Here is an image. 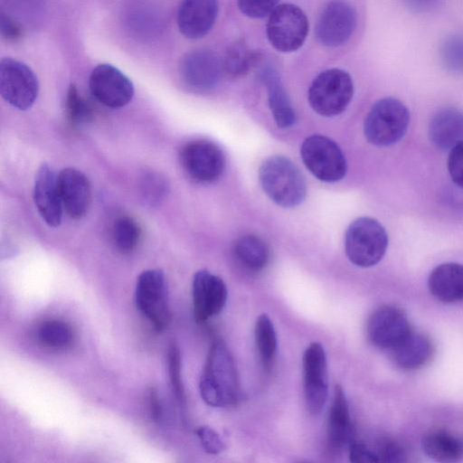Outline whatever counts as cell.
Returning <instances> with one entry per match:
<instances>
[{"instance_id": "cell-12", "label": "cell", "mask_w": 463, "mask_h": 463, "mask_svg": "<svg viewBox=\"0 0 463 463\" xmlns=\"http://www.w3.org/2000/svg\"><path fill=\"white\" fill-rule=\"evenodd\" d=\"M304 393L311 414L319 413L327 399L328 380L326 356L323 345L311 343L303 354Z\"/></svg>"}, {"instance_id": "cell-37", "label": "cell", "mask_w": 463, "mask_h": 463, "mask_svg": "<svg viewBox=\"0 0 463 463\" xmlns=\"http://www.w3.org/2000/svg\"><path fill=\"white\" fill-rule=\"evenodd\" d=\"M448 170L452 181L463 188V140L450 149Z\"/></svg>"}, {"instance_id": "cell-2", "label": "cell", "mask_w": 463, "mask_h": 463, "mask_svg": "<svg viewBox=\"0 0 463 463\" xmlns=\"http://www.w3.org/2000/svg\"><path fill=\"white\" fill-rule=\"evenodd\" d=\"M259 178L265 194L278 205L289 208L306 198V181L288 158L282 156L268 157L261 164Z\"/></svg>"}, {"instance_id": "cell-9", "label": "cell", "mask_w": 463, "mask_h": 463, "mask_svg": "<svg viewBox=\"0 0 463 463\" xmlns=\"http://www.w3.org/2000/svg\"><path fill=\"white\" fill-rule=\"evenodd\" d=\"M39 83L34 72L22 61L5 58L0 62V92L11 106L26 110L37 99Z\"/></svg>"}, {"instance_id": "cell-24", "label": "cell", "mask_w": 463, "mask_h": 463, "mask_svg": "<svg viewBox=\"0 0 463 463\" xmlns=\"http://www.w3.org/2000/svg\"><path fill=\"white\" fill-rule=\"evenodd\" d=\"M353 427L345 392L341 385L335 387L328 414L327 439L334 450L344 449L352 443Z\"/></svg>"}, {"instance_id": "cell-38", "label": "cell", "mask_w": 463, "mask_h": 463, "mask_svg": "<svg viewBox=\"0 0 463 463\" xmlns=\"http://www.w3.org/2000/svg\"><path fill=\"white\" fill-rule=\"evenodd\" d=\"M203 449L212 455H216L225 449V445L218 433L210 427H200L195 430Z\"/></svg>"}, {"instance_id": "cell-18", "label": "cell", "mask_w": 463, "mask_h": 463, "mask_svg": "<svg viewBox=\"0 0 463 463\" xmlns=\"http://www.w3.org/2000/svg\"><path fill=\"white\" fill-rule=\"evenodd\" d=\"M58 185L63 210L71 218H82L91 200L90 184L87 176L78 169L67 167L58 174Z\"/></svg>"}, {"instance_id": "cell-42", "label": "cell", "mask_w": 463, "mask_h": 463, "mask_svg": "<svg viewBox=\"0 0 463 463\" xmlns=\"http://www.w3.org/2000/svg\"><path fill=\"white\" fill-rule=\"evenodd\" d=\"M148 406L151 418L157 421L162 416V406L156 390L150 388L148 392Z\"/></svg>"}, {"instance_id": "cell-28", "label": "cell", "mask_w": 463, "mask_h": 463, "mask_svg": "<svg viewBox=\"0 0 463 463\" xmlns=\"http://www.w3.org/2000/svg\"><path fill=\"white\" fill-rule=\"evenodd\" d=\"M256 346L263 365L269 368L277 351V335L272 321L267 314H261L256 320Z\"/></svg>"}, {"instance_id": "cell-14", "label": "cell", "mask_w": 463, "mask_h": 463, "mask_svg": "<svg viewBox=\"0 0 463 463\" xmlns=\"http://www.w3.org/2000/svg\"><path fill=\"white\" fill-rule=\"evenodd\" d=\"M89 86L92 96L103 105L118 109L134 96L131 80L111 64H99L90 73Z\"/></svg>"}, {"instance_id": "cell-41", "label": "cell", "mask_w": 463, "mask_h": 463, "mask_svg": "<svg viewBox=\"0 0 463 463\" xmlns=\"http://www.w3.org/2000/svg\"><path fill=\"white\" fill-rule=\"evenodd\" d=\"M404 5L411 11L415 13H424L432 10L441 0H402Z\"/></svg>"}, {"instance_id": "cell-39", "label": "cell", "mask_w": 463, "mask_h": 463, "mask_svg": "<svg viewBox=\"0 0 463 463\" xmlns=\"http://www.w3.org/2000/svg\"><path fill=\"white\" fill-rule=\"evenodd\" d=\"M349 458L352 462H378V458L371 447L354 440L349 445Z\"/></svg>"}, {"instance_id": "cell-8", "label": "cell", "mask_w": 463, "mask_h": 463, "mask_svg": "<svg viewBox=\"0 0 463 463\" xmlns=\"http://www.w3.org/2000/svg\"><path fill=\"white\" fill-rule=\"evenodd\" d=\"M300 155L307 168L321 181L333 183L345 175L347 165L342 150L325 136L307 137L301 145Z\"/></svg>"}, {"instance_id": "cell-32", "label": "cell", "mask_w": 463, "mask_h": 463, "mask_svg": "<svg viewBox=\"0 0 463 463\" xmlns=\"http://www.w3.org/2000/svg\"><path fill=\"white\" fill-rule=\"evenodd\" d=\"M66 112L70 122L73 126H80L86 123L91 116L90 104L81 97L74 84H71L68 90Z\"/></svg>"}, {"instance_id": "cell-1", "label": "cell", "mask_w": 463, "mask_h": 463, "mask_svg": "<svg viewBox=\"0 0 463 463\" xmlns=\"http://www.w3.org/2000/svg\"><path fill=\"white\" fill-rule=\"evenodd\" d=\"M200 393L212 407H228L240 399V383L233 357L222 340L209 350L199 383Z\"/></svg>"}, {"instance_id": "cell-26", "label": "cell", "mask_w": 463, "mask_h": 463, "mask_svg": "<svg viewBox=\"0 0 463 463\" xmlns=\"http://www.w3.org/2000/svg\"><path fill=\"white\" fill-rule=\"evenodd\" d=\"M233 254L237 260L252 271L263 269L269 260V249L262 238L255 234H244L233 242Z\"/></svg>"}, {"instance_id": "cell-6", "label": "cell", "mask_w": 463, "mask_h": 463, "mask_svg": "<svg viewBox=\"0 0 463 463\" xmlns=\"http://www.w3.org/2000/svg\"><path fill=\"white\" fill-rule=\"evenodd\" d=\"M267 37L279 52L299 49L308 33V20L303 10L293 4L279 5L269 14Z\"/></svg>"}, {"instance_id": "cell-17", "label": "cell", "mask_w": 463, "mask_h": 463, "mask_svg": "<svg viewBox=\"0 0 463 463\" xmlns=\"http://www.w3.org/2000/svg\"><path fill=\"white\" fill-rule=\"evenodd\" d=\"M33 200L41 217L49 226L57 227L61 224L64 210L58 175L47 164H43L36 173Z\"/></svg>"}, {"instance_id": "cell-23", "label": "cell", "mask_w": 463, "mask_h": 463, "mask_svg": "<svg viewBox=\"0 0 463 463\" xmlns=\"http://www.w3.org/2000/svg\"><path fill=\"white\" fill-rule=\"evenodd\" d=\"M428 286L432 296L444 303L463 302V265L442 263L431 271Z\"/></svg>"}, {"instance_id": "cell-36", "label": "cell", "mask_w": 463, "mask_h": 463, "mask_svg": "<svg viewBox=\"0 0 463 463\" xmlns=\"http://www.w3.org/2000/svg\"><path fill=\"white\" fill-rule=\"evenodd\" d=\"M279 0H237L240 11L248 17L262 18L279 5Z\"/></svg>"}, {"instance_id": "cell-40", "label": "cell", "mask_w": 463, "mask_h": 463, "mask_svg": "<svg viewBox=\"0 0 463 463\" xmlns=\"http://www.w3.org/2000/svg\"><path fill=\"white\" fill-rule=\"evenodd\" d=\"M0 28L1 35L6 41H17L23 35L22 26L5 14L1 15Z\"/></svg>"}, {"instance_id": "cell-22", "label": "cell", "mask_w": 463, "mask_h": 463, "mask_svg": "<svg viewBox=\"0 0 463 463\" xmlns=\"http://www.w3.org/2000/svg\"><path fill=\"white\" fill-rule=\"evenodd\" d=\"M429 137L436 147L451 149L463 140V111L453 107L440 109L430 121Z\"/></svg>"}, {"instance_id": "cell-16", "label": "cell", "mask_w": 463, "mask_h": 463, "mask_svg": "<svg viewBox=\"0 0 463 463\" xmlns=\"http://www.w3.org/2000/svg\"><path fill=\"white\" fill-rule=\"evenodd\" d=\"M180 69L184 82L201 91L214 88L223 71L222 61L215 52L208 50L187 53L182 60Z\"/></svg>"}, {"instance_id": "cell-10", "label": "cell", "mask_w": 463, "mask_h": 463, "mask_svg": "<svg viewBox=\"0 0 463 463\" xmlns=\"http://www.w3.org/2000/svg\"><path fill=\"white\" fill-rule=\"evenodd\" d=\"M180 162L185 173L195 182L217 181L225 168V157L214 143L197 139L185 144L180 151Z\"/></svg>"}, {"instance_id": "cell-7", "label": "cell", "mask_w": 463, "mask_h": 463, "mask_svg": "<svg viewBox=\"0 0 463 463\" xmlns=\"http://www.w3.org/2000/svg\"><path fill=\"white\" fill-rule=\"evenodd\" d=\"M135 302L157 331L164 330L171 319L168 288L165 274L160 269H146L137 279Z\"/></svg>"}, {"instance_id": "cell-25", "label": "cell", "mask_w": 463, "mask_h": 463, "mask_svg": "<svg viewBox=\"0 0 463 463\" xmlns=\"http://www.w3.org/2000/svg\"><path fill=\"white\" fill-rule=\"evenodd\" d=\"M421 447L436 461L456 462L463 458V439L445 429L428 430L422 437Z\"/></svg>"}, {"instance_id": "cell-31", "label": "cell", "mask_w": 463, "mask_h": 463, "mask_svg": "<svg viewBox=\"0 0 463 463\" xmlns=\"http://www.w3.org/2000/svg\"><path fill=\"white\" fill-rule=\"evenodd\" d=\"M439 58L447 71L463 73V35L447 37L440 44Z\"/></svg>"}, {"instance_id": "cell-13", "label": "cell", "mask_w": 463, "mask_h": 463, "mask_svg": "<svg viewBox=\"0 0 463 463\" xmlns=\"http://www.w3.org/2000/svg\"><path fill=\"white\" fill-rule=\"evenodd\" d=\"M355 25L354 7L345 1L335 0L319 14L315 28L316 38L324 46L336 47L349 40Z\"/></svg>"}, {"instance_id": "cell-15", "label": "cell", "mask_w": 463, "mask_h": 463, "mask_svg": "<svg viewBox=\"0 0 463 463\" xmlns=\"http://www.w3.org/2000/svg\"><path fill=\"white\" fill-rule=\"evenodd\" d=\"M192 294L194 316L198 323L221 313L228 298L223 280L206 269L198 270L194 274Z\"/></svg>"}, {"instance_id": "cell-4", "label": "cell", "mask_w": 463, "mask_h": 463, "mask_svg": "<svg viewBox=\"0 0 463 463\" xmlns=\"http://www.w3.org/2000/svg\"><path fill=\"white\" fill-rule=\"evenodd\" d=\"M387 246V232L373 218H357L346 230L345 253L349 260L358 267L368 268L377 264L384 256Z\"/></svg>"}, {"instance_id": "cell-21", "label": "cell", "mask_w": 463, "mask_h": 463, "mask_svg": "<svg viewBox=\"0 0 463 463\" xmlns=\"http://www.w3.org/2000/svg\"><path fill=\"white\" fill-rule=\"evenodd\" d=\"M259 78L267 88L269 106L277 125L281 128L292 127L297 120L296 112L278 71L267 64L260 69Z\"/></svg>"}, {"instance_id": "cell-27", "label": "cell", "mask_w": 463, "mask_h": 463, "mask_svg": "<svg viewBox=\"0 0 463 463\" xmlns=\"http://www.w3.org/2000/svg\"><path fill=\"white\" fill-rule=\"evenodd\" d=\"M261 60L260 53L252 50L244 41L231 43L222 61L223 71L232 79L246 76Z\"/></svg>"}, {"instance_id": "cell-5", "label": "cell", "mask_w": 463, "mask_h": 463, "mask_svg": "<svg viewBox=\"0 0 463 463\" xmlns=\"http://www.w3.org/2000/svg\"><path fill=\"white\" fill-rule=\"evenodd\" d=\"M354 83L348 72L341 69H328L319 73L308 90L311 108L324 117L342 113L352 99Z\"/></svg>"}, {"instance_id": "cell-34", "label": "cell", "mask_w": 463, "mask_h": 463, "mask_svg": "<svg viewBox=\"0 0 463 463\" xmlns=\"http://www.w3.org/2000/svg\"><path fill=\"white\" fill-rule=\"evenodd\" d=\"M168 374L173 392L181 405L185 402L184 390L181 376V356L178 346L172 342L167 354Z\"/></svg>"}, {"instance_id": "cell-20", "label": "cell", "mask_w": 463, "mask_h": 463, "mask_svg": "<svg viewBox=\"0 0 463 463\" xmlns=\"http://www.w3.org/2000/svg\"><path fill=\"white\" fill-rule=\"evenodd\" d=\"M392 361L401 370L415 371L432 358L434 347L424 334L411 331L401 343L390 350Z\"/></svg>"}, {"instance_id": "cell-3", "label": "cell", "mask_w": 463, "mask_h": 463, "mask_svg": "<svg viewBox=\"0 0 463 463\" xmlns=\"http://www.w3.org/2000/svg\"><path fill=\"white\" fill-rule=\"evenodd\" d=\"M410 112L399 99L392 97L377 100L368 112L364 133L373 145L387 146L399 142L406 134Z\"/></svg>"}, {"instance_id": "cell-35", "label": "cell", "mask_w": 463, "mask_h": 463, "mask_svg": "<svg viewBox=\"0 0 463 463\" xmlns=\"http://www.w3.org/2000/svg\"><path fill=\"white\" fill-rule=\"evenodd\" d=\"M378 462H403L406 460V452L403 447L389 437L380 438L372 448Z\"/></svg>"}, {"instance_id": "cell-19", "label": "cell", "mask_w": 463, "mask_h": 463, "mask_svg": "<svg viewBox=\"0 0 463 463\" xmlns=\"http://www.w3.org/2000/svg\"><path fill=\"white\" fill-rule=\"evenodd\" d=\"M219 12L218 0H183L177 12L180 32L189 39L206 35Z\"/></svg>"}, {"instance_id": "cell-29", "label": "cell", "mask_w": 463, "mask_h": 463, "mask_svg": "<svg viewBox=\"0 0 463 463\" xmlns=\"http://www.w3.org/2000/svg\"><path fill=\"white\" fill-rule=\"evenodd\" d=\"M112 241L122 253L133 251L140 240L141 230L138 223L130 216H120L115 220L111 230Z\"/></svg>"}, {"instance_id": "cell-30", "label": "cell", "mask_w": 463, "mask_h": 463, "mask_svg": "<svg viewBox=\"0 0 463 463\" xmlns=\"http://www.w3.org/2000/svg\"><path fill=\"white\" fill-rule=\"evenodd\" d=\"M39 341L52 349H64L73 339L71 327L64 321L51 319L40 325L37 330Z\"/></svg>"}, {"instance_id": "cell-33", "label": "cell", "mask_w": 463, "mask_h": 463, "mask_svg": "<svg viewBox=\"0 0 463 463\" xmlns=\"http://www.w3.org/2000/svg\"><path fill=\"white\" fill-rule=\"evenodd\" d=\"M167 183L156 172H146L140 180V192L144 200L150 204L158 203L167 193Z\"/></svg>"}, {"instance_id": "cell-11", "label": "cell", "mask_w": 463, "mask_h": 463, "mask_svg": "<svg viewBox=\"0 0 463 463\" xmlns=\"http://www.w3.org/2000/svg\"><path fill=\"white\" fill-rule=\"evenodd\" d=\"M411 331L405 313L393 305H383L375 308L366 326L369 342L378 349L388 351L401 343Z\"/></svg>"}]
</instances>
